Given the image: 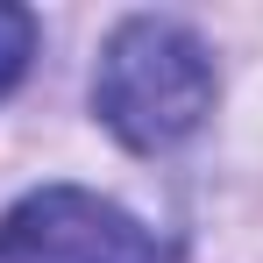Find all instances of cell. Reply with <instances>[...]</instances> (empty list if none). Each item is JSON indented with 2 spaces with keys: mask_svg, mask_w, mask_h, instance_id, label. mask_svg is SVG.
<instances>
[{
  "mask_svg": "<svg viewBox=\"0 0 263 263\" xmlns=\"http://www.w3.org/2000/svg\"><path fill=\"white\" fill-rule=\"evenodd\" d=\"M0 263H164V242L86 185H43L0 214Z\"/></svg>",
  "mask_w": 263,
  "mask_h": 263,
  "instance_id": "obj_2",
  "label": "cell"
},
{
  "mask_svg": "<svg viewBox=\"0 0 263 263\" xmlns=\"http://www.w3.org/2000/svg\"><path fill=\"white\" fill-rule=\"evenodd\" d=\"M29 57H36V14H29V7H7V0H0V100L22 86Z\"/></svg>",
  "mask_w": 263,
  "mask_h": 263,
  "instance_id": "obj_3",
  "label": "cell"
},
{
  "mask_svg": "<svg viewBox=\"0 0 263 263\" xmlns=\"http://www.w3.org/2000/svg\"><path fill=\"white\" fill-rule=\"evenodd\" d=\"M92 107L128 149L157 157V149L185 142L206 121V107H214V50L171 14H128L100 50Z\"/></svg>",
  "mask_w": 263,
  "mask_h": 263,
  "instance_id": "obj_1",
  "label": "cell"
}]
</instances>
